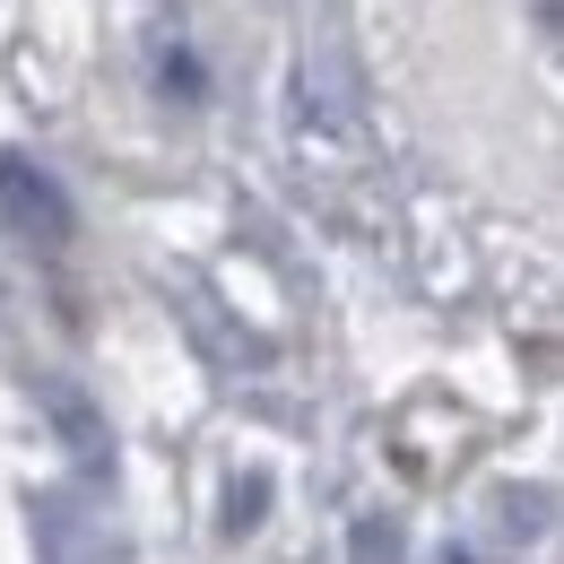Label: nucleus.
I'll return each instance as SVG.
<instances>
[{
	"mask_svg": "<svg viewBox=\"0 0 564 564\" xmlns=\"http://www.w3.org/2000/svg\"><path fill=\"white\" fill-rule=\"evenodd\" d=\"M26 521H35V564H122V530L87 487H44Z\"/></svg>",
	"mask_w": 564,
	"mask_h": 564,
	"instance_id": "f257e3e1",
	"label": "nucleus"
},
{
	"mask_svg": "<svg viewBox=\"0 0 564 564\" xmlns=\"http://www.w3.org/2000/svg\"><path fill=\"white\" fill-rule=\"evenodd\" d=\"M0 235L9 243H35V252L70 243V192L35 156H0Z\"/></svg>",
	"mask_w": 564,
	"mask_h": 564,
	"instance_id": "f03ea898",
	"label": "nucleus"
}]
</instances>
